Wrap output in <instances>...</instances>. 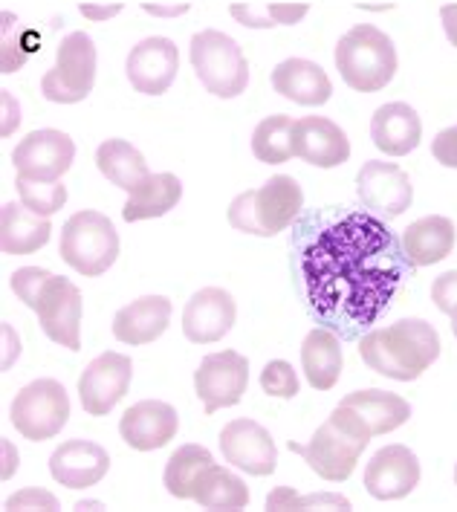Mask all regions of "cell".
Listing matches in <instances>:
<instances>
[{"label": "cell", "mask_w": 457, "mask_h": 512, "mask_svg": "<svg viewBox=\"0 0 457 512\" xmlns=\"http://www.w3.org/2000/svg\"><path fill=\"white\" fill-rule=\"evenodd\" d=\"M408 258L397 235L368 212H353L327 226L307 246L301 272L316 316L342 324L353 336L368 327L394 298Z\"/></svg>", "instance_id": "1"}, {"label": "cell", "mask_w": 457, "mask_h": 512, "mask_svg": "<svg viewBox=\"0 0 457 512\" xmlns=\"http://www.w3.org/2000/svg\"><path fill=\"white\" fill-rule=\"evenodd\" d=\"M359 356L374 374L414 382L440 356V336L423 319H400L391 327L365 333L359 339Z\"/></svg>", "instance_id": "2"}, {"label": "cell", "mask_w": 457, "mask_h": 512, "mask_svg": "<svg viewBox=\"0 0 457 512\" xmlns=\"http://www.w3.org/2000/svg\"><path fill=\"white\" fill-rule=\"evenodd\" d=\"M371 437L374 432L365 423V417L356 408L339 403V408H333V414L316 429L307 446L290 440V452L301 455L322 481L339 484L353 475L359 455L368 449Z\"/></svg>", "instance_id": "3"}, {"label": "cell", "mask_w": 457, "mask_h": 512, "mask_svg": "<svg viewBox=\"0 0 457 512\" xmlns=\"http://www.w3.org/2000/svg\"><path fill=\"white\" fill-rule=\"evenodd\" d=\"M304 209V191L290 174L269 177L261 189H249L229 203V223L243 235L272 238L284 232Z\"/></svg>", "instance_id": "4"}, {"label": "cell", "mask_w": 457, "mask_h": 512, "mask_svg": "<svg viewBox=\"0 0 457 512\" xmlns=\"http://www.w3.org/2000/svg\"><path fill=\"white\" fill-rule=\"evenodd\" d=\"M336 67L348 87L359 93H377L397 73L394 41L374 24H356L336 44Z\"/></svg>", "instance_id": "5"}, {"label": "cell", "mask_w": 457, "mask_h": 512, "mask_svg": "<svg viewBox=\"0 0 457 512\" xmlns=\"http://www.w3.org/2000/svg\"><path fill=\"white\" fill-rule=\"evenodd\" d=\"M191 67L200 84L217 99H235L249 84V64L241 44L217 29H203L191 38Z\"/></svg>", "instance_id": "6"}, {"label": "cell", "mask_w": 457, "mask_h": 512, "mask_svg": "<svg viewBox=\"0 0 457 512\" xmlns=\"http://www.w3.org/2000/svg\"><path fill=\"white\" fill-rule=\"evenodd\" d=\"M58 255L76 272L87 275V278H96V275L108 272L119 258L116 226L102 212L81 209L64 223Z\"/></svg>", "instance_id": "7"}, {"label": "cell", "mask_w": 457, "mask_h": 512, "mask_svg": "<svg viewBox=\"0 0 457 512\" xmlns=\"http://www.w3.org/2000/svg\"><path fill=\"white\" fill-rule=\"evenodd\" d=\"M96 84V44L87 32H70L55 53V67L44 73L41 93L55 105H79Z\"/></svg>", "instance_id": "8"}, {"label": "cell", "mask_w": 457, "mask_h": 512, "mask_svg": "<svg viewBox=\"0 0 457 512\" xmlns=\"http://www.w3.org/2000/svg\"><path fill=\"white\" fill-rule=\"evenodd\" d=\"M9 420L27 440H50L70 420V397L58 379H35L15 394Z\"/></svg>", "instance_id": "9"}, {"label": "cell", "mask_w": 457, "mask_h": 512, "mask_svg": "<svg viewBox=\"0 0 457 512\" xmlns=\"http://www.w3.org/2000/svg\"><path fill=\"white\" fill-rule=\"evenodd\" d=\"M76 160V142L64 131H32L12 151V165L21 180L58 183Z\"/></svg>", "instance_id": "10"}, {"label": "cell", "mask_w": 457, "mask_h": 512, "mask_svg": "<svg viewBox=\"0 0 457 512\" xmlns=\"http://www.w3.org/2000/svg\"><path fill=\"white\" fill-rule=\"evenodd\" d=\"M131 379H134L131 356L116 351L96 356L79 377L81 408L90 417H108L116 403L128 394Z\"/></svg>", "instance_id": "11"}, {"label": "cell", "mask_w": 457, "mask_h": 512, "mask_svg": "<svg viewBox=\"0 0 457 512\" xmlns=\"http://www.w3.org/2000/svg\"><path fill=\"white\" fill-rule=\"evenodd\" d=\"M246 385H249V362L238 351L209 353L194 371V391L206 405V414L241 403Z\"/></svg>", "instance_id": "12"}, {"label": "cell", "mask_w": 457, "mask_h": 512, "mask_svg": "<svg viewBox=\"0 0 457 512\" xmlns=\"http://www.w3.org/2000/svg\"><path fill=\"white\" fill-rule=\"evenodd\" d=\"M356 194L365 209L377 212L385 220L405 215L414 203V186L400 165L368 160L356 174Z\"/></svg>", "instance_id": "13"}, {"label": "cell", "mask_w": 457, "mask_h": 512, "mask_svg": "<svg viewBox=\"0 0 457 512\" xmlns=\"http://www.w3.org/2000/svg\"><path fill=\"white\" fill-rule=\"evenodd\" d=\"M35 313L41 330L55 345L67 351H81V290L73 281L53 275L38 298Z\"/></svg>", "instance_id": "14"}, {"label": "cell", "mask_w": 457, "mask_h": 512, "mask_svg": "<svg viewBox=\"0 0 457 512\" xmlns=\"http://www.w3.org/2000/svg\"><path fill=\"white\" fill-rule=\"evenodd\" d=\"M220 452L223 460L235 469H241L246 475L255 478H267L278 466V452H275V440L272 434L255 423V420H232L223 432H220Z\"/></svg>", "instance_id": "15"}, {"label": "cell", "mask_w": 457, "mask_h": 512, "mask_svg": "<svg viewBox=\"0 0 457 512\" xmlns=\"http://www.w3.org/2000/svg\"><path fill=\"white\" fill-rule=\"evenodd\" d=\"M125 70H128V81L136 93L162 96L174 84L177 70H180L177 44L171 38H162V35L145 38L128 53Z\"/></svg>", "instance_id": "16"}, {"label": "cell", "mask_w": 457, "mask_h": 512, "mask_svg": "<svg viewBox=\"0 0 457 512\" xmlns=\"http://www.w3.org/2000/svg\"><path fill=\"white\" fill-rule=\"evenodd\" d=\"M420 484V460L408 446H385L365 466V489L377 501H400Z\"/></svg>", "instance_id": "17"}, {"label": "cell", "mask_w": 457, "mask_h": 512, "mask_svg": "<svg viewBox=\"0 0 457 512\" xmlns=\"http://www.w3.org/2000/svg\"><path fill=\"white\" fill-rule=\"evenodd\" d=\"M235 316H238V304L229 290L203 287L189 298L183 310V333L194 345H212L232 330Z\"/></svg>", "instance_id": "18"}, {"label": "cell", "mask_w": 457, "mask_h": 512, "mask_svg": "<svg viewBox=\"0 0 457 512\" xmlns=\"http://www.w3.org/2000/svg\"><path fill=\"white\" fill-rule=\"evenodd\" d=\"M177 429H180L177 408L162 400H142L131 405L119 420L122 440L136 452H157L168 446L177 437Z\"/></svg>", "instance_id": "19"}, {"label": "cell", "mask_w": 457, "mask_h": 512, "mask_svg": "<svg viewBox=\"0 0 457 512\" xmlns=\"http://www.w3.org/2000/svg\"><path fill=\"white\" fill-rule=\"evenodd\" d=\"M293 157L316 168H336L350 160V139L333 119L304 116L293 125Z\"/></svg>", "instance_id": "20"}, {"label": "cell", "mask_w": 457, "mask_h": 512, "mask_svg": "<svg viewBox=\"0 0 457 512\" xmlns=\"http://www.w3.org/2000/svg\"><path fill=\"white\" fill-rule=\"evenodd\" d=\"M110 469L108 452L93 440H64L50 458V475L67 489L96 486Z\"/></svg>", "instance_id": "21"}, {"label": "cell", "mask_w": 457, "mask_h": 512, "mask_svg": "<svg viewBox=\"0 0 457 512\" xmlns=\"http://www.w3.org/2000/svg\"><path fill=\"white\" fill-rule=\"evenodd\" d=\"M272 87L284 99L304 105V108H319L330 102L333 84L316 61L307 58H287L272 70Z\"/></svg>", "instance_id": "22"}, {"label": "cell", "mask_w": 457, "mask_h": 512, "mask_svg": "<svg viewBox=\"0 0 457 512\" xmlns=\"http://www.w3.org/2000/svg\"><path fill=\"white\" fill-rule=\"evenodd\" d=\"M171 301L165 296H142L113 316V336L122 345H151L168 330Z\"/></svg>", "instance_id": "23"}, {"label": "cell", "mask_w": 457, "mask_h": 512, "mask_svg": "<svg viewBox=\"0 0 457 512\" xmlns=\"http://www.w3.org/2000/svg\"><path fill=\"white\" fill-rule=\"evenodd\" d=\"M423 122L420 113L405 102H388L374 113L371 119V139L382 154L388 157H405L420 145Z\"/></svg>", "instance_id": "24"}, {"label": "cell", "mask_w": 457, "mask_h": 512, "mask_svg": "<svg viewBox=\"0 0 457 512\" xmlns=\"http://www.w3.org/2000/svg\"><path fill=\"white\" fill-rule=\"evenodd\" d=\"M457 232L455 223L443 215H431L414 220L403 232L405 258L411 267H431L452 255Z\"/></svg>", "instance_id": "25"}, {"label": "cell", "mask_w": 457, "mask_h": 512, "mask_svg": "<svg viewBox=\"0 0 457 512\" xmlns=\"http://www.w3.org/2000/svg\"><path fill=\"white\" fill-rule=\"evenodd\" d=\"M53 235L50 217L29 212L24 203H3L0 209V249L6 255H32Z\"/></svg>", "instance_id": "26"}, {"label": "cell", "mask_w": 457, "mask_h": 512, "mask_svg": "<svg viewBox=\"0 0 457 512\" xmlns=\"http://www.w3.org/2000/svg\"><path fill=\"white\" fill-rule=\"evenodd\" d=\"M301 368L316 391H330L342 377V342L333 330L313 327L301 345Z\"/></svg>", "instance_id": "27"}, {"label": "cell", "mask_w": 457, "mask_h": 512, "mask_svg": "<svg viewBox=\"0 0 457 512\" xmlns=\"http://www.w3.org/2000/svg\"><path fill=\"white\" fill-rule=\"evenodd\" d=\"M342 403L350 405V408H356V411L365 417V423L371 426L374 437H377V434L397 432L400 426L408 423V417H411V405H408V400H403L400 394L382 391V388L353 391V394H348Z\"/></svg>", "instance_id": "28"}, {"label": "cell", "mask_w": 457, "mask_h": 512, "mask_svg": "<svg viewBox=\"0 0 457 512\" xmlns=\"http://www.w3.org/2000/svg\"><path fill=\"white\" fill-rule=\"evenodd\" d=\"M183 197V183L177 174H151L134 194H128V203L122 206V220L136 223L148 217L168 215Z\"/></svg>", "instance_id": "29"}, {"label": "cell", "mask_w": 457, "mask_h": 512, "mask_svg": "<svg viewBox=\"0 0 457 512\" xmlns=\"http://www.w3.org/2000/svg\"><path fill=\"white\" fill-rule=\"evenodd\" d=\"M96 165L116 189L128 194H134L151 177L145 157L125 139H105L96 151Z\"/></svg>", "instance_id": "30"}, {"label": "cell", "mask_w": 457, "mask_h": 512, "mask_svg": "<svg viewBox=\"0 0 457 512\" xmlns=\"http://www.w3.org/2000/svg\"><path fill=\"white\" fill-rule=\"evenodd\" d=\"M194 501L206 510H243L249 504V489L232 469L212 463L197 481Z\"/></svg>", "instance_id": "31"}, {"label": "cell", "mask_w": 457, "mask_h": 512, "mask_svg": "<svg viewBox=\"0 0 457 512\" xmlns=\"http://www.w3.org/2000/svg\"><path fill=\"white\" fill-rule=\"evenodd\" d=\"M215 458L206 446H197V443H189V446H180L168 463H165V489L168 495L180 498V501H194V489H197V481L203 475L206 466H212Z\"/></svg>", "instance_id": "32"}, {"label": "cell", "mask_w": 457, "mask_h": 512, "mask_svg": "<svg viewBox=\"0 0 457 512\" xmlns=\"http://www.w3.org/2000/svg\"><path fill=\"white\" fill-rule=\"evenodd\" d=\"M293 116L275 113L267 116L264 122H258L255 134H252V154L255 160L269 162V165H281L293 157Z\"/></svg>", "instance_id": "33"}, {"label": "cell", "mask_w": 457, "mask_h": 512, "mask_svg": "<svg viewBox=\"0 0 457 512\" xmlns=\"http://www.w3.org/2000/svg\"><path fill=\"white\" fill-rule=\"evenodd\" d=\"M232 18L249 29L293 27L298 24L310 6L307 3H232Z\"/></svg>", "instance_id": "34"}, {"label": "cell", "mask_w": 457, "mask_h": 512, "mask_svg": "<svg viewBox=\"0 0 457 512\" xmlns=\"http://www.w3.org/2000/svg\"><path fill=\"white\" fill-rule=\"evenodd\" d=\"M15 186L21 194V203L29 212L41 217H53L67 203V186H61V180L58 183H35V180L15 177Z\"/></svg>", "instance_id": "35"}, {"label": "cell", "mask_w": 457, "mask_h": 512, "mask_svg": "<svg viewBox=\"0 0 457 512\" xmlns=\"http://www.w3.org/2000/svg\"><path fill=\"white\" fill-rule=\"evenodd\" d=\"M267 510H350V501L333 492L296 495L290 486H278L275 492H269Z\"/></svg>", "instance_id": "36"}, {"label": "cell", "mask_w": 457, "mask_h": 512, "mask_svg": "<svg viewBox=\"0 0 457 512\" xmlns=\"http://www.w3.org/2000/svg\"><path fill=\"white\" fill-rule=\"evenodd\" d=\"M261 388H264V394H269V397L293 400L298 394V374L293 371L290 362L272 359V362H267V368L261 371Z\"/></svg>", "instance_id": "37"}, {"label": "cell", "mask_w": 457, "mask_h": 512, "mask_svg": "<svg viewBox=\"0 0 457 512\" xmlns=\"http://www.w3.org/2000/svg\"><path fill=\"white\" fill-rule=\"evenodd\" d=\"M50 278H53V272L50 270H41V267H21V270L12 272V290H15V296L21 298L29 310L35 313L38 298H41V293H44V287H47Z\"/></svg>", "instance_id": "38"}, {"label": "cell", "mask_w": 457, "mask_h": 512, "mask_svg": "<svg viewBox=\"0 0 457 512\" xmlns=\"http://www.w3.org/2000/svg\"><path fill=\"white\" fill-rule=\"evenodd\" d=\"M431 301H434V307L440 313L449 316V310L457 304V270L443 272V275L434 278V284H431Z\"/></svg>", "instance_id": "39"}, {"label": "cell", "mask_w": 457, "mask_h": 512, "mask_svg": "<svg viewBox=\"0 0 457 512\" xmlns=\"http://www.w3.org/2000/svg\"><path fill=\"white\" fill-rule=\"evenodd\" d=\"M6 510H58V501L44 489H24L6 501Z\"/></svg>", "instance_id": "40"}, {"label": "cell", "mask_w": 457, "mask_h": 512, "mask_svg": "<svg viewBox=\"0 0 457 512\" xmlns=\"http://www.w3.org/2000/svg\"><path fill=\"white\" fill-rule=\"evenodd\" d=\"M431 154H434V160L440 162V165L457 168V125H452V128H446V131H440V134L434 136Z\"/></svg>", "instance_id": "41"}, {"label": "cell", "mask_w": 457, "mask_h": 512, "mask_svg": "<svg viewBox=\"0 0 457 512\" xmlns=\"http://www.w3.org/2000/svg\"><path fill=\"white\" fill-rule=\"evenodd\" d=\"M79 12L87 18V21L99 24V21L116 18V15L122 12V3H110V6H99V3H79Z\"/></svg>", "instance_id": "42"}, {"label": "cell", "mask_w": 457, "mask_h": 512, "mask_svg": "<svg viewBox=\"0 0 457 512\" xmlns=\"http://www.w3.org/2000/svg\"><path fill=\"white\" fill-rule=\"evenodd\" d=\"M440 21H443V29H446L449 44L457 47V3H446V6H440Z\"/></svg>", "instance_id": "43"}, {"label": "cell", "mask_w": 457, "mask_h": 512, "mask_svg": "<svg viewBox=\"0 0 457 512\" xmlns=\"http://www.w3.org/2000/svg\"><path fill=\"white\" fill-rule=\"evenodd\" d=\"M3 105H6V125H3V136H9L15 128H18V122H21V116H18V102H12L9 90H3Z\"/></svg>", "instance_id": "44"}, {"label": "cell", "mask_w": 457, "mask_h": 512, "mask_svg": "<svg viewBox=\"0 0 457 512\" xmlns=\"http://www.w3.org/2000/svg\"><path fill=\"white\" fill-rule=\"evenodd\" d=\"M142 9H145L148 15H160V18H177V15H183V12H189V6H186V3H180V6H157V3H142Z\"/></svg>", "instance_id": "45"}, {"label": "cell", "mask_w": 457, "mask_h": 512, "mask_svg": "<svg viewBox=\"0 0 457 512\" xmlns=\"http://www.w3.org/2000/svg\"><path fill=\"white\" fill-rule=\"evenodd\" d=\"M449 319H452V333H455V339H457V304L449 310Z\"/></svg>", "instance_id": "46"}, {"label": "cell", "mask_w": 457, "mask_h": 512, "mask_svg": "<svg viewBox=\"0 0 457 512\" xmlns=\"http://www.w3.org/2000/svg\"><path fill=\"white\" fill-rule=\"evenodd\" d=\"M455 484H457V466H455Z\"/></svg>", "instance_id": "47"}]
</instances>
